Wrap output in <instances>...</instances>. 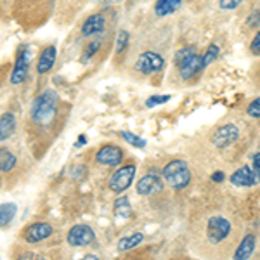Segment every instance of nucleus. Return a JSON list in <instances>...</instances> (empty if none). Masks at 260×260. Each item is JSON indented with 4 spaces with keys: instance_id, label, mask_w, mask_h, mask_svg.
<instances>
[{
    "instance_id": "28",
    "label": "nucleus",
    "mask_w": 260,
    "mask_h": 260,
    "mask_svg": "<svg viewBox=\"0 0 260 260\" xmlns=\"http://www.w3.org/2000/svg\"><path fill=\"white\" fill-rule=\"evenodd\" d=\"M246 115L251 116V118H258L260 120V98H257L255 101H251L246 108Z\"/></svg>"
},
{
    "instance_id": "4",
    "label": "nucleus",
    "mask_w": 260,
    "mask_h": 260,
    "mask_svg": "<svg viewBox=\"0 0 260 260\" xmlns=\"http://www.w3.org/2000/svg\"><path fill=\"white\" fill-rule=\"evenodd\" d=\"M165 68V61L160 54L153 52V50H146L139 56V59L136 62V70L142 75H154L160 73V71Z\"/></svg>"
},
{
    "instance_id": "3",
    "label": "nucleus",
    "mask_w": 260,
    "mask_h": 260,
    "mask_svg": "<svg viewBox=\"0 0 260 260\" xmlns=\"http://www.w3.org/2000/svg\"><path fill=\"white\" fill-rule=\"evenodd\" d=\"M136 172H137L136 165H123V167H120V169L110 177V182H108L110 189L113 192H116V194H121L123 191H127L128 187H130V184H132L134 177H136Z\"/></svg>"
},
{
    "instance_id": "1",
    "label": "nucleus",
    "mask_w": 260,
    "mask_h": 260,
    "mask_svg": "<svg viewBox=\"0 0 260 260\" xmlns=\"http://www.w3.org/2000/svg\"><path fill=\"white\" fill-rule=\"evenodd\" d=\"M57 115V94L54 90H44L31 106V120L39 125H50Z\"/></svg>"
},
{
    "instance_id": "19",
    "label": "nucleus",
    "mask_w": 260,
    "mask_h": 260,
    "mask_svg": "<svg viewBox=\"0 0 260 260\" xmlns=\"http://www.w3.org/2000/svg\"><path fill=\"white\" fill-rule=\"evenodd\" d=\"M113 213H115L116 219H130L132 217V207H130V201L127 196H120V198L115 200Z\"/></svg>"
},
{
    "instance_id": "15",
    "label": "nucleus",
    "mask_w": 260,
    "mask_h": 260,
    "mask_svg": "<svg viewBox=\"0 0 260 260\" xmlns=\"http://www.w3.org/2000/svg\"><path fill=\"white\" fill-rule=\"evenodd\" d=\"M56 47L54 45H49V47H45L42 50V54L39 56V62H37V71H39L40 75H45L49 73L50 70H52V66L56 64Z\"/></svg>"
},
{
    "instance_id": "22",
    "label": "nucleus",
    "mask_w": 260,
    "mask_h": 260,
    "mask_svg": "<svg viewBox=\"0 0 260 260\" xmlns=\"http://www.w3.org/2000/svg\"><path fill=\"white\" fill-rule=\"evenodd\" d=\"M142 240H144V234L142 233H134L127 238H121V240L118 241V250L120 251H128L132 248H136V246H139L142 243Z\"/></svg>"
},
{
    "instance_id": "17",
    "label": "nucleus",
    "mask_w": 260,
    "mask_h": 260,
    "mask_svg": "<svg viewBox=\"0 0 260 260\" xmlns=\"http://www.w3.org/2000/svg\"><path fill=\"white\" fill-rule=\"evenodd\" d=\"M16 132V116L11 111L0 115V142L7 141Z\"/></svg>"
},
{
    "instance_id": "12",
    "label": "nucleus",
    "mask_w": 260,
    "mask_h": 260,
    "mask_svg": "<svg viewBox=\"0 0 260 260\" xmlns=\"http://www.w3.org/2000/svg\"><path fill=\"white\" fill-rule=\"evenodd\" d=\"M28 64H30V56H28V50H21L16 57L14 62V70L11 75V83L12 85H19L26 80L28 77Z\"/></svg>"
},
{
    "instance_id": "10",
    "label": "nucleus",
    "mask_w": 260,
    "mask_h": 260,
    "mask_svg": "<svg viewBox=\"0 0 260 260\" xmlns=\"http://www.w3.org/2000/svg\"><path fill=\"white\" fill-rule=\"evenodd\" d=\"M95 161L99 165H106V167H116L123 161V151L121 148L115 144H108L103 146L98 153H95Z\"/></svg>"
},
{
    "instance_id": "21",
    "label": "nucleus",
    "mask_w": 260,
    "mask_h": 260,
    "mask_svg": "<svg viewBox=\"0 0 260 260\" xmlns=\"http://www.w3.org/2000/svg\"><path fill=\"white\" fill-rule=\"evenodd\" d=\"M16 212H18L16 203H0V228L9 225L16 217Z\"/></svg>"
},
{
    "instance_id": "31",
    "label": "nucleus",
    "mask_w": 260,
    "mask_h": 260,
    "mask_svg": "<svg viewBox=\"0 0 260 260\" xmlns=\"http://www.w3.org/2000/svg\"><path fill=\"white\" fill-rule=\"evenodd\" d=\"M99 45H101V42L99 40H95V42H92V44L87 47V52L83 54V61H89L92 56H94L95 52H98V49H99Z\"/></svg>"
},
{
    "instance_id": "37",
    "label": "nucleus",
    "mask_w": 260,
    "mask_h": 260,
    "mask_svg": "<svg viewBox=\"0 0 260 260\" xmlns=\"http://www.w3.org/2000/svg\"><path fill=\"white\" fill-rule=\"evenodd\" d=\"M106 2H120V0H106Z\"/></svg>"
},
{
    "instance_id": "29",
    "label": "nucleus",
    "mask_w": 260,
    "mask_h": 260,
    "mask_svg": "<svg viewBox=\"0 0 260 260\" xmlns=\"http://www.w3.org/2000/svg\"><path fill=\"white\" fill-rule=\"evenodd\" d=\"M241 2L243 0H219V6L224 11H234L241 6Z\"/></svg>"
},
{
    "instance_id": "30",
    "label": "nucleus",
    "mask_w": 260,
    "mask_h": 260,
    "mask_svg": "<svg viewBox=\"0 0 260 260\" xmlns=\"http://www.w3.org/2000/svg\"><path fill=\"white\" fill-rule=\"evenodd\" d=\"M258 24H260V11H253L248 16V19H246V26L255 28V26H258Z\"/></svg>"
},
{
    "instance_id": "13",
    "label": "nucleus",
    "mask_w": 260,
    "mask_h": 260,
    "mask_svg": "<svg viewBox=\"0 0 260 260\" xmlns=\"http://www.w3.org/2000/svg\"><path fill=\"white\" fill-rule=\"evenodd\" d=\"M201 70H205L203 56H200V54L196 52L194 56H191L189 59L184 61L182 64L179 66V75H180V78H184V80H191V78L196 77Z\"/></svg>"
},
{
    "instance_id": "25",
    "label": "nucleus",
    "mask_w": 260,
    "mask_h": 260,
    "mask_svg": "<svg viewBox=\"0 0 260 260\" xmlns=\"http://www.w3.org/2000/svg\"><path fill=\"white\" fill-rule=\"evenodd\" d=\"M196 54V47H182V49H179L177 52H175V56H174V62H175V66H179L182 64L184 61H187L191 56H194Z\"/></svg>"
},
{
    "instance_id": "23",
    "label": "nucleus",
    "mask_w": 260,
    "mask_h": 260,
    "mask_svg": "<svg viewBox=\"0 0 260 260\" xmlns=\"http://www.w3.org/2000/svg\"><path fill=\"white\" fill-rule=\"evenodd\" d=\"M120 137H121V139L127 141L128 144H132L134 148H139V149H144V148H146V141L142 139V137L136 136V134L128 132V130H121V132H120Z\"/></svg>"
},
{
    "instance_id": "34",
    "label": "nucleus",
    "mask_w": 260,
    "mask_h": 260,
    "mask_svg": "<svg viewBox=\"0 0 260 260\" xmlns=\"http://www.w3.org/2000/svg\"><path fill=\"white\" fill-rule=\"evenodd\" d=\"M251 161H253V169L255 170H260V153H255L253 158H251Z\"/></svg>"
},
{
    "instance_id": "27",
    "label": "nucleus",
    "mask_w": 260,
    "mask_h": 260,
    "mask_svg": "<svg viewBox=\"0 0 260 260\" xmlns=\"http://www.w3.org/2000/svg\"><path fill=\"white\" fill-rule=\"evenodd\" d=\"M170 101V95H151V98L146 99V106L148 108H156V106H163L165 103Z\"/></svg>"
},
{
    "instance_id": "16",
    "label": "nucleus",
    "mask_w": 260,
    "mask_h": 260,
    "mask_svg": "<svg viewBox=\"0 0 260 260\" xmlns=\"http://www.w3.org/2000/svg\"><path fill=\"white\" fill-rule=\"evenodd\" d=\"M255 245H257V238H255L253 234H246V236L241 240L238 250L234 251V258L236 260L250 258L251 253H253V250H255Z\"/></svg>"
},
{
    "instance_id": "26",
    "label": "nucleus",
    "mask_w": 260,
    "mask_h": 260,
    "mask_svg": "<svg viewBox=\"0 0 260 260\" xmlns=\"http://www.w3.org/2000/svg\"><path fill=\"white\" fill-rule=\"evenodd\" d=\"M128 40H130V35H128V31H120L118 33V37H116V52L121 54V52H125L128 47Z\"/></svg>"
},
{
    "instance_id": "11",
    "label": "nucleus",
    "mask_w": 260,
    "mask_h": 260,
    "mask_svg": "<svg viewBox=\"0 0 260 260\" xmlns=\"http://www.w3.org/2000/svg\"><path fill=\"white\" fill-rule=\"evenodd\" d=\"M54 234V228L47 222H35V224L28 225L24 229V240L28 243H39V241H44L50 238Z\"/></svg>"
},
{
    "instance_id": "5",
    "label": "nucleus",
    "mask_w": 260,
    "mask_h": 260,
    "mask_svg": "<svg viewBox=\"0 0 260 260\" xmlns=\"http://www.w3.org/2000/svg\"><path fill=\"white\" fill-rule=\"evenodd\" d=\"M229 233H231V222L228 219H224V217H220V215H215L208 219L207 236L213 245H219L220 241H224L225 238L229 236Z\"/></svg>"
},
{
    "instance_id": "18",
    "label": "nucleus",
    "mask_w": 260,
    "mask_h": 260,
    "mask_svg": "<svg viewBox=\"0 0 260 260\" xmlns=\"http://www.w3.org/2000/svg\"><path fill=\"white\" fill-rule=\"evenodd\" d=\"M180 4H182V0H156V4H154V14L158 18H165V16L177 11Z\"/></svg>"
},
{
    "instance_id": "35",
    "label": "nucleus",
    "mask_w": 260,
    "mask_h": 260,
    "mask_svg": "<svg viewBox=\"0 0 260 260\" xmlns=\"http://www.w3.org/2000/svg\"><path fill=\"white\" fill-rule=\"evenodd\" d=\"M83 258H85V260H99V257H95V255H85V257H83Z\"/></svg>"
},
{
    "instance_id": "2",
    "label": "nucleus",
    "mask_w": 260,
    "mask_h": 260,
    "mask_svg": "<svg viewBox=\"0 0 260 260\" xmlns=\"http://www.w3.org/2000/svg\"><path fill=\"white\" fill-rule=\"evenodd\" d=\"M161 175L172 189H184L191 182V170L184 160H172L163 167Z\"/></svg>"
},
{
    "instance_id": "33",
    "label": "nucleus",
    "mask_w": 260,
    "mask_h": 260,
    "mask_svg": "<svg viewBox=\"0 0 260 260\" xmlns=\"http://www.w3.org/2000/svg\"><path fill=\"white\" fill-rule=\"evenodd\" d=\"M224 179H225V174H224V172H215V174L212 175V180H213V182H222Z\"/></svg>"
},
{
    "instance_id": "20",
    "label": "nucleus",
    "mask_w": 260,
    "mask_h": 260,
    "mask_svg": "<svg viewBox=\"0 0 260 260\" xmlns=\"http://www.w3.org/2000/svg\"><path fill=\"white\" fill-rule=\"evenodd\" d=\"M18 165V158L7 148H0V172H12Z\"/></svg>"
},
{
    "instance_id": "32",
    "label": "nucleus",
    "mask_w": 260,
    "mask_h": 260,
    "mask_svg": "<svg viewBox=\"0 0 260 260\" xmlns=\"http://www.w3.org/2000/svg\"><path fill=\"white\" fill-rule=\"evenodd\" d=\"M250 50H251V54H253V56H260V31L253 37V40H251Z\"/></svg>"
},
{
    "instance_id": "36",
    "label": "nucleus",
    "mask_w": 260,
    "mask_h": 260,
    "mask_svg": "<svg viewBox=\"0 0 260 260\" xmlns=\"http://www.w3.org/2000/svg\"><path fill=\"white\" fill-rule=\"evenodd\" d=\"M85 142H87V139H85V137H80V139H78V142H77V148H78V146H82V144H85Z\"/></svg>"
},
{
    "instance_id": "14",
    "label": "nucleus",
    "mask_w": 260,
    "mask_h": 260,
    "mask_svg": "<svg viewBox=\"0 0 260 260\" xmlns=\"http://www.w3.org/2000/svg\"><path fill=\"white\" fill-rule=\"evenodd\" d=\"M106 28V18L103 14H92L82 24V35L83 37H94L99 35Z\"/></svg>"
},
{
    "instance_id": "6",
    "label": "nucleus",
    "mask_w": 260,
    "mask_h": 260,
    "mask_svg": "<svg viewBox=\"0 0 260 260\" xmlns=\"http://www.w3.org/2000/svg\"><path fill=\"white\" fill-rule=\"evenodd\" d=\"M137 192H139L141 196H153L156 194V192H160L163 189V175L160 170H151L148 174L144 175V177L139 179V182H137Z\"/></svg>"
},
{
    "instance_id": "38",
    "label": "nucleus",
    "mask_w": 260,
    "mask_h": 260,
    "mask_svg": "<svg viewBox=\"0 0 260 260\" xmlns=\"http://www.w3.org/2000/svg\"><path fill=\"white\" fill-rule=\"evenodd\" d=\"M258 174H260V170H258Z\"/></svg>"
},
{
    "instance_id": "8",
    "label": "nucleus",
    "mask_w": 260,
    "mask_h": 260,
    "mask_svg": "<svg viewBox=\"0 0 260 260\" xmlns=\"http://www.w3.org/2000/svg\"><path fill=\"white\" fill-rule=\"evenodd\" d=\"M68 245L71 246H87L95 240V233L92 231L90 225L87 224H77L70 229L68 233Z\"/></svg>"
},
{
    "instance_id": "7",
    "label": "nucleus",
    "mask_w": 260,
    "mask_h": 260,
    "mask_svg": "<svg viewBox=\"0 0 260 260\" xmlns=\"http://www.w3.org/2000/svg\"><path fill=\"white\" fill-rule=\"evenodd\" d=\"M238 139H240V128L236 127L234 123H228V125H222L213 132L212 136V144L215 148H228V146L234 144Z\"/></svg>"
},
{
    "instance_id": "24",
    "label": "nucleus",
    "mask_w": 260,
    "mask_h": 260,
    "mask_svg": "<svg viewBox=\"0 0 260 260\" xmlns=\"http://www.w3.org/2000/svg\"><path fill=\"white\" fill-rule=\"evenodd\" d=\"M219 54H220V47L217 44H210L207 47V50H205V54H203V66L207 68V66H210L213 61L219 57Z\"/></svg>"
},
{
    "instance_id": "9",
    "label": "nucleus",
    "mask_w": 260,
    "mask_h": 260,
    "mask_svg": "<svg viewBox=\"0 0 260 260\" xmlns=\"http://www.w3.org/2000/svg\"><path fill=\"white\" fill-rule=\"evenodd\" d=\"M229 180L236 187H251V186H257L260 182V174L255 169H251V167L245 165L234 172L229 177Z\"/></svg>"
}]
</instances>
